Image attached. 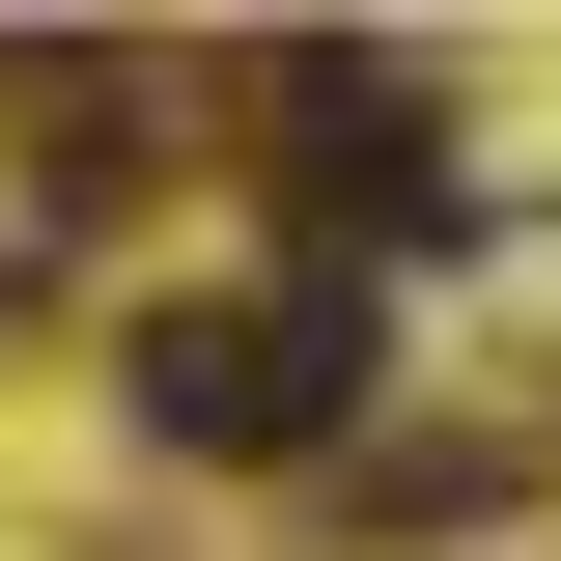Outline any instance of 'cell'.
Wrapping results in <instances>:
<instances>
[{"instance_id":"1","label":"cell","mask_w":561,"mask_h":561,"mask_svg":"<svg viewBox=\"0 0 561 561\" xmlns=\"http://www.w3.org/2000/svg\"><path fill=\"white\" fill-rule=\"evenodd\" d=\"M113 393H140V449H337L365 309H337V280H280V309H140Z\"/></svg>"}]
</instances>
